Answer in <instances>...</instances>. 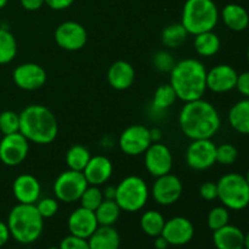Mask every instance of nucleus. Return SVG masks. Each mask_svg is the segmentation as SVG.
Segmentation results:
<instances>
[{
    "label": "nucleus",
    "instance_id": "36",
    "mask_svg": "<svg viewBox=\"0 0 249 249\" xmlns=\"http://www.w3.org/2000/svg\"><path fill=\"white\" fill-rule=\"evenodd\" d=\"M238 151L231 143L216 146V162L223 165H231L237 160Z\"/></svg>",
    "mask_w": 249,
    "mask_h": 249
},
{
    "label": "nucleus",
    "instance_id": "3",
    "mask_svg": "<svg viewBox=\"0 0 249 249\" xmlns=\"http://www.w3.org/2000/svg\"><path fill=\"white\" fill-rule=\"evenodd\" d=\"M19 133L28 141L48 145L57 136L58 124L50 109L41 105H31L19 113Z\"/></svg>",
    "mask_w": 249,
    "mask_h": 249
},
{
    "label": "nucleus",
    "instance_id": "7",
    "mask_svg": "<svg viewBox=\"0 0 249 249\" xmlns=\"http://www.w3.org/2000/svg\"><path fill=\"white\" fill-rule=\"evenodd\" d=\"M148 199V187L143 179L130 175L122 180L116 187L114 201L124 212H138L145 207Z\"/></svg>",
    "mask_w": 249,
    "mask_h": 249
},
{
    "label": "nucleus",
    "instance_id": "44",
    "mask_svg": "<svg viewBox=\"0 0 249 249\" xmlns=\"http://www.w3.org/2000/svg\"><path fill=\"white\" fill-rule=\"evenodd\" d=\"M9 238H10V231H9V228H7V224H5L4 221H0V247L6 245Z\"/></svg>",
    "mask_w": 249,
    "mask_h": 249
},
{
    "label": "nucleus",
    "instance_id": "12",
    "mask_svg": "<svg viewBox=\"0 0 249 249\" xmlns=\"http://www.w3.org/2000/svg\"><path fill=\"white\" fill-rule=\"evenodd\" d=\"M55 40L63 50L77 51L87 44L88 33L82 24L74 21H67L56 28Z\"/></svg>",
    "mask_w": 249,
    "mask_h": 249
},
{
    "label": "nucleus",
    "instance_id": "16",
    "mask_svg": "<svg viewBox=\"0 0 249 249\" xmlns=\"http://www.w3.org/2000/svg\"><path fill=\"white\" fill-rule=\"evenodd\" d=\"M238 73L230 65H218L207 72V89L216 94L229 92L236 88Z\"/></svg>",
    "mask_w": 249,
    "mask_h": 249
},
{
    "label": "nucleus",
    "instance_id": "23",
    "mask_svg": "<svg viewBox=\"0 0 249 249\" xmlns=\"http://www.w3.org/2000/svg\"><path fill=\"white\" fill-rule=\"evenodd\" d=\"M221 19L229 29L233 32L246 31L249 26V14L238 4H228L221 11Z\"/></svg>",
    "mask_w": 249,
    "mask_h": 249
},
{
    "label": "nucleus",
    "instance_id": "28",
    "mask_svg": "<svg viewBox=\"0 0 249 249\" xmlns=\"http://www.w3.org/2000/svg\"><path fill=\"white\" fill-rule=\"evenodd\" d=\"M164 224V216L157 211H147L141 216V229L146 235L151 236V237H157V236L162 235Z\"/></svg>",
    "mask_w": 249,
    "mask_h": 249
},
{
    "label": "nucleus",
    "instance_id": "2",
    "mask_svg": "<svg viewBox=\"0 0 249 249\" xmlns=\"http://www.w3.org/2000/svg\"><path fill=\"white\" fill-rule=\"evenodd\" d=\"M170 85L184 102L202 99L207 90V70L201 61L185 58L170 71Z\"/></svg>",
    "mask_w": 249,
    "mask_h": 249
},
{
    "label": "nucleus",
    "instance_id": "45",
    "mask_svg": "<svg viewBox=\"0 0 249 249\" xmlns=\"http://www.w3.org/2000/svg\"><path fill=\"white\" fill-rule=\"evenodd\" d=\"M169 243H168V241L165 240L164 237H163L162 235L157 236L155 240V247L156 249H168V247H169Z\"/></svg>",
    "mask_w": 249,
    "mask_h": 249
},
{
    "label": "nucleus",
    "instance_id": "52",
    "mask_svg": "<svg viewBox=\"0 0 249 249\" xmlns=\"http://www.w3.org/2000/svg\"><path fill=\"white\" fill-rule=\"evenodd\" d=\"M48 249H60V247H49Z\"/></svg>",
    "mask_w": 249,
    "mask_h": 249
},
{
    "label": "nucleus",
    "instance_id": "19",
    "mask_svg": "<svg viewBox=\"0 0 249 249\" xmlns=\"http://www.w3.org/2000/svg\"><path fill=\"white\" fill-rule=\"evenodd\" d=\"M12 194L18 203L36 204L40 198L41 187L38 179L31 174H22L12 184Z\"/></svg>",
    "mask_w": 249,
    "mask_h": 249
},
{
    "label": "nucleus",
    "instance_id": "34",
    "mask_svg": "<svg viewBox=\"0 0 249 249\" xmlns=\"http://www.w3.org/2000/svg\"><path fill=\"white\" fill-rule=\"evenodd\" d=\"M229 220H230L229 209L226 207H215V208H213L209 212L208 218H207V224H208V228L211 230L215 231L228 225Z\"/></svg>",
    "mask_w": 249,
    "mask_h": 249
},
{
    "label": "nucleus",
    "instance_id": "20",
    "mask_svg": "<svg viewBox=\"0 0 249 249\" xmlns=\"http://www.w3.org/2000/svg\"><path fill=\"white\" fill-rule=\"evenodd\" d=\"M113 165L111 160L105 156H95L90 158L89 163L83 170L88 184L92 186H100L111 178Z\"/></svg>",
    "mask_w": 249,
    "mask_h": 249
},
{
    "label": "nucleus",
    "instance_id": "40",
    "mask_svg": "<svg viewBox=\"0 0 249 249\" xmlns=\"http://www.w3.org/2000/svg\"><path fill=\"white\" fill-rule=\"evenodd\" d=\"M199 195L206 201H214L218 198V185L215 182L206 181L199 187Z\"/></svg>",
    "mask_w": 249,
    "mask_h": 249
},
{
    "label": "nucleus",
    "instance_id": "1",
    "mask_svg": "<svg viewBox=\"0 0 249 249\" xmlns=\"http://www.w3.org/2000/svg\"><path fill=\"white\" fill-rule=\"evenodd\" d=\"M220 123L215 107L203 99L185 102L180 111V128L191 140L212 139L220 129Z\"/></svg>",
    "mask_w": 249,
    "mask_h": 249
},
{
    "label": "nucleus",
    "instance_id": "48",
    "mask_svg": "<svg viewBox=\"0 0 249 249\" xmlns=\"http://www.w3.org/2000/svg\"><path fill=\"white\" fill-rule=\"evenodd\" d=\"M243 249H249V232L245 235V245H243Z\"/></svg>",
    "mask_w": 249,
    "mask_h": 249
},
{
    "label": "nucleus",
    "instance_id": "13",
    "mask_svg": "<svg viewBox=\"0 0 249 249\" xmlns=\"http://www.w3.org/2000/svg\"><path fill=\"white\" fill-rule=\"evenodd\" d=\"M145 167L153 177L158 178L170 173L173 168V155L164 143L153 142L145 152Z\"/></svg>",
    "mask_w": 249,
    "mask_h": 249
},
{
    "label": "nucleus",
    "instance_id": "37",
    "mask_svg": "<svg viewBox=\"0 0 249 249\" xmlns=\"http://www.w3.org/2000/svg\"><path fill=\"white\" fill-rule=\"evenodd\" d=\"M36 209H38L39 214L43 216V219H48V218H53L58 211V203L55 198H43V199H38L36 204Z\"/></svg>",
    "mask_w": 249,
    "mask_h": 249
},
{
    "label": "nucleus",
    "instance_id": "22",
    "mask_svg": "<svg viewBox=\"0 0 249 249\" xmlns=\"http://www.w3.org/2000/svg\"><path fill=\"white\" fill-rule=\"evenodd\" d=\"M213 242L216 249H243L245 233L237 226L228 224L214 231Z\"/></svg>",
    "mask_w": 249,
    "mask_h": 249
},
{
    "label": "nucleus",
    "instance_id": "27",
    "mask_svg": "<svg viewBox=\"0 0 249 249\" xmlns=\"http://www.w3.org/2000/svg\"><path fill=\"white\" fill-rule=\"evenodd\" d=\"M119 206L114 199H104L95 211L99 226H112L117 223L121 215Z\"/></svg>",
    "mask_w": 249,
    "mask_h": 249
},
{
    "label": "nucleus",
    "instance_id": "24",
    "mask_svg": "<svg viewBox=\"0 0 249 249\" xmlns=\"http://www.w3.org/2000/svg\"><path fill=\"white\" fill-rule=\"evenodd\" d=\"M88 242L90 249H119L121 237L113 226H99Z\"/></svg>",
    "mask_w": 249,
    "mask_h": 249
},
{
    "label": "nucleus",
    "instance_id": "15",
    "mask_svg": "<svg viewBox=\"0 0 249 249\" xmlns=\"http://www.w3.org/2000/svg\"><path fill=\"white\" fill-rule=\"evenodd\" d=\"M12 79L19 89L32 91L43 87L46 83V72L36 63L27 62L17 66L12 72Z\"/></svg>",
    "mask_w": 249,
    "mask_h": 249
},
{
    "label": "nucleus",
    "instance_id": "42",
    "mask_svg": "<svg viewBox=\"0 0 249 249\" xmlns=\"http://www.w3.org/2000/svg\"><path fill=\"white\" fill-rule=\"evenodd\" d=\"M74 0H45V4L53 10H65L70 7Z\"/></svg>",
    "mask_w": 249,
    "mask_h": 249
},
{
    "label": "nucleus",
    "instance_id": "8",
    "mask_svg": "<svg viewBox=\"0 0 249 249\" xmlns=\"http://www.w3.org/2000/svg\"><path fill=\"white\" fill-rule=\"evenodd\" d=\"M89 186L83 172L66 170L61 173L53 184V192L58 201L72 203L82 197L83 192Z\"/></svg>",
    "mask_w": 249,
    "mask_h": 249
},
{
    "label": "nucleus",
    "instance_id": "11",
    "mask_svg": "<svg viewBox=\"0 0 249 249\" xmlns=\"http://www.w3.org/2000/svg\"><path fill=\"white\" fill-rule=\"evenodd\" d=\"M151 143V131L140 124L128 126L119 138V147L128 156L142 155L150 147Z\"/></svg>",
    "mask_w": 249,
    "mask_h": 249
},
{
    "label": "nucleus",
    "instance_id": "50",
    "mask_svg": "<svg viewBox=\"0 0 249 249\" xmlns=\"http://www.w3.org/2000/svg\"><path fill=\"white\" fill-rule=\"evenodd\" d=\"M246 180H247V184H248V186H249V170L247 172V174H246Z\"/></svg>",
    "mask_w": 249,
    "mask_h": 249
},
{
    "label": "nucleus",
    "instance_id": "25",
    "mask_svg": "<svg viewBox=\"0 0 249 249\" xmlns=\"http://www.w3.org/2000/svg\"><path fill=\"white\" fill-rule=\"evenodd\" d=\"M229 123L237 133L249 135V99L241 100L231 107Z\"/></svg>",
    "mask_w": 249,
    "mask_h": 249
},
{
    "label": "nucleus",
    "instance_id": "39",
    "mask_svg": "<svg viewBox=\"0 0 249 249\" xmlns=\"http://www.w3.org/2000/svg\"><path fill=\"white\" fill-rule=\"evenodd\" d=\"M60 249H90V247L89 242L85 238L70 235L61 241Z\"/></svg>",
    "mask_w": 249,
    "mask_h": 249
},
{
    "label": "nucleus",
    "instance_id": "49",
    "mask_svg": "<svg viewBox=\"0 0 249 249\" xmlns=\"http://www.w3.org/2000/svg\"><path fill=\"white\" fill-rule=\"evenodd\" d=\"M6 4H7V0H0V9L6 6Z\"/></svg>",
    "mask_w": 249,
    "mask_h": 249
},
{
    "label": "nucleus",
    "instance_id": "21",
    "mask_svg": "<svg viewBox=\"0 0 249 249\" xmlns=\"http://www.w3.org/2000/svg\"><path fill=\"white\" fill-rule=\"evenodd\" d=\"M109 85L116 90H125L133 85L135 79V70L126 61H117L107 72Z\"/></svg>",
    "mask_w": 249,
    "mask_h": 249
},
{
    "label": "nucleus",
    "instance_id": "33",
    "mask_svg": "<svg viewBox=\"0 0 249 249\" xmlns=\"http://www.w3.org/2000/svg\"><path fill=\"white\" fill-rule=\"evenodd\" d=\"M104 199V194H102L101 190L97 186L90 185L83 192L82 197H80V203H82V207H84V208L95 212Z\"/></svg>",
    "mask_w": 249,
    "mask_h": 249
},
{
    "label": "nucleus",
    "instance_id": "41",
    "mask_svg": "<svg viewBox=\"0 0 249 249\" xmlns=\"http://www.w3.org/2000/svg\"><path fill=\"white\" fill-rule=\"evenodd\" d=\"M236 89L238 90L241 95L245 96V99H249V71L238 74Z\"/></svg>",
    "mask_w": 249,
    "mask_h": 249
},
{
    "label": "nucleus",
    "instance_id": "26",
    "mask_svg": "<svg viewBox=\"0 0 249 249\" xmlns=\"http://www.w3.org/2000/svg\"><path fill=\"white\" fill-rule=\"evenodd\" d=\"M194 45L198 55L204 56V57H211L220 50L221 41L218 34L214 33L213 31H209L197 34Z\"/></svg>",
    "mask_w": 249,
    "mask_h": 249
},
{
    "label": "nucleus",
    "instance_id": "30",
    "mask_svg": "<svg viewBox=\"0 0 249 249\" xmlns=\"http://www.w3.org/2000/svg\"><path fill=\"white\" fill-rule=\"evenodd\" d=\"M187 36H189V33L181 23H173L163 29L162 41L168 48L177 49L185 43Z\"/></svg>",
    "mask_w": 249,
    "mask_h": 249
},
{
    "label": "nucleus",
    "instance_id": "51",
    "mask_svg": "<svg viewBox=\"0 0 249 249\" xmlns=\"http://www.w3.org/2000/svg\"><path fill=\"white\" fill-rule=\"evenodd\" d=\"M247 61H248V63H249V46H248V49H247Z\"/></svg>",
    "mask_w": 249,
    "mask_h": 249
},
{
    "label": "nucleus",
    "instance_id": "31",
    "mask_svg": "<svg viewBox=\"0 0 249 249\" xmlns=\"http://www.w3.org/2000/svg\"><path fill=\"white\" fill-rule=\"evenodd\" d=\"M17 53V41L14 34L0 28V65L10 63Z\"/></svg>",
    "mask_w": 249,
    "mask_h": 249
},
{
    "label": "nucleus",
    "instance_id": "17",
    "mask_svg": "<svg viewBox=\"0 0 249 249\" xmlns=\"http://www.w3.org/2000/svg\"><path fill=\"white\" fill-rule=\"evenodd\" d=\"M195 235V228L189 219L184 216H174L165 221L162 236L172 246L187 245Z\"/></svg>",
    "mask_w": 249,
    "mask_h": 249
},
{
    "label": "nucleus",
    "instance_id": "18",
    "mask_svg": "<svg viewBox=\"0 0 249 249\" xmlns=\"http://www.w3.org/2000/svg\"><path fill=\"white\" fill-rule=\"evenodd\" d=\"M97 228H99V223H97L95 212L84 207L75 209L68 218V230L71 235L88 240L96 231Z\"/></svg>",
    "mask_w": 249,
    "mask_h": 249
},
{
    "label": "nucleus",
    "instance_id": "35",
    "mask_svg": "<svg viewBox=\"0 0 249 249\" xmlns=\"http://www.w3.org/2000/svg\"><path fill=\"white\" fill-rule=\"evenodd\" d=\"M0 131L2 135L18 133L19 131V114L14 111H4L0 113Z\"/></svg>",
    "mask_w": 249,
    "mask_h": 249
},
{
    "label": "nucleus",
    "instance_id": "29",
    "mask_svg": "<svg viewBox=\"0 0 249 249\" xmlns=\"http://www.w3.org/2000/svg\"><path fill=\"white\" fill-rule=\"evenodd\" d=\"M90 158L91 156H90L88 148L82 145L72 146L66 153V163H67L68 168L71 170H75V172H83L89 163Z\"/></svg>",
    "mask_w": 249,
    "mask_h": 249
},
{
    "label": "nucleus",
    "instance_id": "14",
    "mask_svg": "<svg viewBox=\"0 0 249 249\" xmlns=\"http://www.w3.org/2000/svg\"><path fill=\"white\" fill-rule=\"evenodd\" d=\"M182 182L175 175L168 174L158 177L152 187V195L155 201L160 206L174 204L181 197Z\"/></svg>",
    "mask_w": 249,
    "mask_h": 249
},
{
    "label": "nucleus",
    "instance_id": "5",
    "mask_svg": "<svg viewBox=\"0 0 249 249\" xmlns=\"http://www.w3.org/2000/svg\"><path fill=\"white\" fill-rule=\"evenodd\" d=\"M219 21V10L213 0H186L181 24L189 34L213 31Z\"/></svg>",
    "mask_w": 249,
    "mask_h": 249
},
{
    "label": "nucleus",
    "instance_id": "46",
    "mask_svg": "<svg viewBox=\"0 0 249 249\" xmlns=\"http://www.w3.org/2000/svg\"><path fill=\"white\" fill-rule=\"evenodd\" d=\"M102 194H104L105 199H114V196H116V187H112V186L106 187Z\"/></svg>",
    "mask_w": 249,
    "mask_h": 249
},
{
    "label": "nucleus",
    "instance_id": "32",
    "mask_svg": "<svg viewBox=\"0 0 249 249\" xmlns=\"http://www.w3.org/2000/svg\"><path fill=\"white\" fill-rule=\"evenodd\" d=\"M177 94L170 84H163L157 88L153 96V109L155 111H165L169 108L177 100Z\"/></svg>",
    "mask_w": 249,
    "mask_h": 249
},
{
    "label": "nucleus",
    "instance_id": "47",
    "mask_svg": "<svg viewBox=\"0 0 249 249\" xmlns=\"http://www.w3.org/2000/svg\"><path fill=\"white\" fill-rule=\"evenodd\" d=\"M151 131V139H152V142H158V140L160 139V131L158 129H153Z\"/></svg>",
    "mask_w": 249,
    "mask_h": 249
},
{
    "label": "nucleus",
    "instance_id": "9",
    "mask_svg": "<svg viewBox=\"0 0 249 249\" xmlns=\"http://www.w3.org/2000/svg\"><path fill=\"white\" fill-rule=\"evenodd\" d=\"M186 163L195 170H206L216 163V146L211 139L192 140L186 151Z\"/></svg>",
    "mask_w": 249,
    "mask_h": 249
},
{
    "label": "nucleus",
    "instance_id": "43",
    "mask_svg": "<svg viewBox=\"0 0 249 249\" xmlns=\"http://www.w3.org/2000/svg\"><path fill=\"white\" fill-rule=\"evenodd\" d=\"M44 4H45V0H21L22 7L28 11H36L40 9Z\"/></svg>",
    "mask_w": 249,
    "mask_h": 249
},
{
    "label": "nucleus",
    "instance_id": "6",
    "mask_svg": "<svg viewBox=\"0 0 249 249\" xmlns=\"http://www.w3.org/2000/svg\"><path fill=\"white\" fill-rule=\"evenodd\" d=\"M218 185V198L230 211H243L249 206V186L247 180L238 173H229L221 177Z\"/></svg>",
    "mask_w": 249,
    "mask_h": 249
},
{
    "label": "nucleus",
    "instance_id": "38",
    "mask_svg": "<svg viewBox=\"0 0 249 249\" xmlns=\"http://www.w3.org/2000/svg\"><path fill=\"white\" fill-rule=\"evenodd\" d=\"M153 63H155V67L158 71H160V72H169L174 67L175 61L169 53H167V51H160L153 57Z\"/></svg>",
    "mask_w": 249,
    "mask_h": 249
},
{
    "label": "nucleus",
    "instance_id": "4",
    "mask_svg": "<svg viewBox=\"0 0 249 249\" xmlns=\"http://www.w3.org/2000/svg\"><path fill=\"white\" fill-rule=\"evenodd\" d=\"M43 220L36 204L18 203L7 216L10 236L22 245L36 242L43 232Z\"/></svg>",
    "mask_w": 249,
    "mask_h": 249
},
{
    "label": "nucleus",
    "instance_id": "10",
    "mask_svg": "<svg viewBox=\"0 0 249 249\" xmlns=\"http://www.w3.org/2000/svg\"><path fill=\"white\" fill-rule=\"evenodd\" d=\"M29 141L21 133L4 135L0 141V160L7 167H16L27 158Z\"/></svg>",
    "mask_w": 249,
    "mask_h": 249
}]
</instances>
